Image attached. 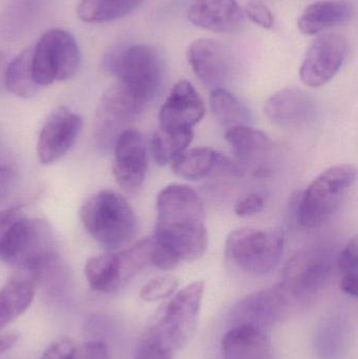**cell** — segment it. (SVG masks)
<instances>
[{
	"label": "cell",
	"instance_id": "1",
	"mask_svg": "<svg viewBox=\"0 0 358 359\" xmlns=\"http://www.w3.org/2000/svg\"><path fill=\"white\" fill-rule=\"evenodd\" d=\"M156 208L151 263L166 271L181 262L203 257L207 250L208 233L203 202L197 191L181 184L166 186L158 194Z\"/></svg>",
	"mask_w": 358,
	"mask_h": 359
},
{
	"label": "cell",
	"instance_id": "2",
	"mask_svg": "<svg viewBox=\"0 0 358 359\" xmlns=\"http://www.w3.org/2000/svg\"><path fill=\"white\" fill-rule=\"evenodd\" d=\"M357 168L338 164L328 168L294 198V215L303 229H315L329 221L357 180Z\"/></svg>",
	"mask_w": 358,
	"mask_h": 359
},
{
	"label": "cell",
	"instance_id": "3",
	"mask_svg": "<svg viewBox=\"0 0 358 359\" xmlns=\"http://www.w3.org/2000/svg\"><path fill=\"white\" fill-rule=\"evenodd\" d=\"M80 215L90 236L109 250L126 246L136 236V213L117 192H97L82 206Z\"/></svg>",
	"mask_w": 358,
	"mask_h": 359
},
{
	"label": "cell",
	"instance_id": "4",
	"mask_svg": "<svg viewBox=\"0 0 358 359\" xmlns=\"http://www.w3.org/2000/svg\"><path fill=\"white\" fill-rule=\"evenodd\" d=\"M52 226L43 219L21 217L0 240V259L17 269L34 271L56 255Z\"/></svg>",
	"mask_w": 358,
	"mask_h": 359
},
{
	"label": "cell",
	"instance_id": "5",
	"mask_svg": "<svg viewBox=\"0 0 358 359\" xmlns=\"http://www.w3.org/2000/svg\"><path fill=\"white\" fill-rule=\"evenodd\" d=\"M285 238L282 230L241 228L229 234L225 243L227 259L242 271L264 276L281 261Z\"/></svg>",
	"mask_w": 358,
	"mask_h": 359
},
{
	"label": "cell",
	"instance_id": "6",
	"mask_svg": "<svg viewBox=\"0 0 358 359\" xmlns=\"http://www.w3.org/2000/svg\"><path fill=\"white\" fill-rule=\"evenodd\" d=\"M204 288L203 280L187 285L160 308L149 323V327L153 329L174 352L182 349L195 334Z\"/></svg>",
	"mask_w": 358,
	"mask_h": 359
},
{
	"label": "cell",
	"instance_id": "7",
	"mask_svg": "<svg viewBox=\"0 0 358 359\" xmlns=\"http://www.w3.org/2000/svg\"><path fill=\"white\" fill-rule=\"evenodd\" d=\"M81 65L75 38L63 29H50L34 46L33 76L39 86L74 77Z\"/></svg>",
	"mask_w": 358,
	"mask_h": 359
},
{
	"label": "cell",
	"instance_id": "8",
	"mask_svg": "<svg viewBox=\"0 0 358 359\" xmlns=\"http://www.w3.org/2000/svg\"><path fill=\"white\" fill-rule=\"evenodd\" d=\"M118 83L143 107L155 98L163 82V67L157 52L151 46L124 48L117 72Z\"/></svg>",
	"mask_w": 358,
	"mask_h": 359
},
{
	"label": "cell",
	"instance_id": "9",
	"mask_svg": "<svg viewBox=\"0 0 358 359\" xmlns=\"http://www.w3.org/2000/svg\"><path fill=\"white\" fill-rule=\"evenodd\" d=\"M332 266V253L328 249H306L287 262L280 285L289 299L307 301L325 287L331 276Z\"/></svg>",
	"mask_w": 358,
	"mask_h": 359
},
{
	"label": "cell",
	"instance_id": "10",
	"mask_svg": "<svg viewBox=\"0 0 358 359\" xmlns=\"http://www.w3.org/2000/svg\"><path fill=\"white\" fill-rule=\"evenodd\" d=\"M142 111L138 103L119 83L101 96L92 123V138L101 151L113 149L118 137Z\"/></svg>",
	"mask_w": 358,
	"mask_h": 359
},
{
	"label": "cell",
	"instance_id": "11",
	"mask_svg": "<svg viewBox=\"0 0 358 359\" xmlns=\"http://www.w3.org/2000/svg\"><path fill=\"white\" fill-rule=\"evenodd\" d=\"M348 54V41L338 33L317 36L307 50L300 69L305 86H325L340 71Z\"/></svg>",
	"mask_w": 358,
	"mask_h": 359
},
{
	"label": "cell",
	"instance_id": "12",
	"mask_svg": "<svg viewBox=\"0 0 358 359\" xmlns=\"http://www.w3.org/2000/svg\"><path fill=\"white\" fill-rule=\"evenodd\" d=\"M113 174L116 182L128 194L140 191L146 177V143L136 130H124L113 145Z\"/></svg>",
	"mask_w": 358,
	"mask_h": 359
},
{
	"label": "cell",
	"instance_id": "13",
	"mask_svg": "<svg viewBox=\"0 0 358 359\" xmlns=\"http://www.w3.org/2000/svg\"><path fill=\"white\" fill-rule=\"evenodd\" d=\"M83 121L67 107L55 109L44 122L37 141V156L43 165L62 159L77 140Z\"/></svg>",
	"mask_w": 358,
	"mask_h": 359
},
{
	"label": "cell",
	"instance_id": "14",
	"mask_svg": "<svg viewBox=\"0 0 358 359\" xmlns=\"http://www.w3.org/2000/svg\"><path fill=\"white\" fill-rule=\"evenodd\" d=\"M205 115V105L199 93L187 80L174 84L159 113V128L189 130Z\"/></svg>",
	"mask_w": 358,
	"mask_h": 359
},
{
	"label": "cell",
	"instance_id": "15",
	"mask_svg": "<svg viewBox=\"0 0 358 359\" xmlns=\"http://www.w3.org/2000/svg\"><path fill=\"white\" fill-rule=\"evenodd\" d=\"M186 54L193 73L204 86L212 90L224 88L230 78L231 63L219 42L200 38L188 46Z\"/></svg>",
	"mask_w": 358,
	"mask_h": 359
},
{
	"label": "cell",
	"instance_id": "16",
	"mask_svg": "<svg viewBox=\"0 0 358 359\" xmlns=\"http://www.w3.org/2000/svg\"><path fill=\"white\" fill-rule=\"evenodd\" d=\"M289 297L281 285L252 293L242 299L233 311V322L252 324L264 329L282 318L289 304Z\"/></svg>",
	"mask_w": 358,
	"mask_h": 359
},
{
	"label": "cell",
	"instance_id": "17",
	"mask_svg": "<svg viewBox=\"0 0 358 359\" xmlns=\"http://www.w3.org/2000/svg\"><path fill=\"white\" fill-rule=\"evenodd\" d=\"M187 19L214 33L235 34L245 25V14L237 0H195L187 10Z\"/></svg>",
	"mask_w": 358,
	"mask_h": 359
},
{
	"label": "cell",
	"instance_id": "18",
	"mask_svg": "<svg viewBox=\"0 0 358 359\" xmlns=\"http://www.w3.org/2000/svg\"><path fill=\"white\" fill-rule=\"evenodd\" d=\"M312 98L298 88H285L275 93L265 104V114L275 126L287 130L300 128L315 119Z\"/></svg>",
	"mask_w": 358,
	"mask_h": 359
},
{
	"label": "cell",
	"instance_id": "19",
	"mask_svg": "<svg viewBox=\"0 0 358 359\" xmlns=\"http://www.w3.org/2000/svg\"><path fill=\"white\" fill-rule=\"evenodd\" d=\"M172 168L177 176L186 180H201L212 175H241L237 164L210 147L186 149L172 162Z\"/></svg>",
	"mask_w": 358,
	"mask_h": 359
},
{
	"label": "cell",
	"instance_id": "20",
	"mask_svg": "<svg viewBox=\"0 0 358 359\" xmlns=\"http://www.w3.org/2000/svg\"><path fill=\"white\" fill-rule=\"evenodd\" d=\"M225 139L240 163L254 168L256 176H266L268 170L264 163L273 147V141L266 134L249 126H240L227 128Z\"/></svg>",
	"mask_w": 358,
	"mask_h": 359
},
{
	"label": "cell",
	"instance_id": "21",
	"mask_svg": "<svg viewBox=\"0 0 358 359\" xmlns=\"http://www.w3.org/2000/svg\"><path fill=\"white\" fill-rule=\"evenodd\" d=\"M35 274L18 269L0 289V329L18 318L29 307L35 295Z\"/></svg>",
	"mask_w": 358,
	"mask_h": 359
},
{
	"label": "cell",
	"instance_id": "22",
	"mask_svg": "<svg viewBox=\"0 0 358 359\" xmlns=\"http://www.w3.org/2000/svg\"><path fill=\"white\" fill-rule=\"evenodd\" d=\"M353 15L354 6L349 0H319L305 8L298 27L305 35H317L349 22Z\"/></svg>",
	"mask_w": 358,
	"mask_h": 359
},
{
	"label": "cell",
	"instance_id": "23",
	"mask_svg": "<svg viewBox=\"0 0 358 359\" xmlns=\"http://www.w3.org/2000/svg\"><path fill=\"white\" fill-rule=\"evenodd\" d=\"M265 347L264 329L252 324L233 325L222 339V351L226 359H254Z\"/></svg>",
	"mask_w": 358,
	"mask_h": 359
},
{
	"label": "cell",
	"instance_id": "24",
	"mask_svg": "<svg viewBox=\"0 0 358 359\" xmlns=\"http://www.w3.org/2000/svg\"><path fill=\"white\" fill-rule=\"evenodd\" d=\"M84 272L92 290L100 293L113 292L128 280L119 253H103L90 257Z\"/></svg>",
	"mask_w": 358,
	"mask_h": 359
},
{
	"label": "cell",
	"instance_id": "25",
	"mask_svg": "<svg viewBox=\"0 0 358 359\" xmlns=\"http://www.w3.org/2000/svg\"><path fill=\"white\" fill-rule=\"evenodd\" d=\"M33 50L34 46L25 48L6 67L4 88L20 98H32L39 88L33 76Z\"/></svg>",
	"mask_w": 358,
	"mask_h": 359
},
{
	"label": "cell",
	"instance_id": "26",
	"mask_svg": "<svg viewBox=\"0 0 358 359\" xmlns=\"http://www.w3.org/2000/svg\"><path fill=\"white\" fill-rule=\"evenodd\" d=\"M144 0H81L77 15L83 22L104 23L130 14Z\"/></svg>",
	"mask_w": 358,
	"mask_h": 359
},
{
	"label": "cell",
	"instance_id": "27",
	"mask_svg": "<svg viewBox=\"0 0 358 359\" xmlns=\"http://www.w3.org/2000/svg\"><path fill=\"white\" fill-rule=\"evenodd\" d=\"M209 103L212 113L225 128L249 126L252 120L249 109L226 88L212 90Z\"/></svg>",
	"mask_w": 358,
	"mask_h": 359
},
{
	"label": "cell",
	"instance_id": "28",
	"mask_svg": "<svg viewBox=\"0 0 358 359\" xmlns=\"http://www.w3.org/2000/svg\"><path fill=\"white\" fill-rule=\"evenodd\" d=\"M193 130H170L158 128L151 139V151L155 161L164 166L172 163L193 141Z\"/></svg>",
	"mask_w": 358,
	"mask_h": 359
},
{
	"label": "cell",
	"instance_id": "29",
	"mask_svg": "<svg viewBox=\"0 0 358 359\" xmlns=\"http://www.w3.org/2000/svg\"><path fill=\"white\" fill-rule=\"evenodd\" d=\"M174 352L151 327H147L137 346L135 359H172Z\"/></svg>",
	"mask_w": 358,
	"mask_h": 359
},
{
	"label": "cell",
	"instance_id": "30",
	"mask_svg": "<svg viewBox=\"0 0 358 359\" xmlns=\"http://www.w3.org/2000/svg\"><path fill=\"white\" fill-rule=\"evenodd\" d=\"M178 286L179 280L174 276H158L143 286L140 297L145 302L162 301L174 294Z\"/></svg>",
	"mask_w": 358,
	"mask_h": 359
},
{
	"label": "cell",
	"instance_id": "31",
	"mask_svg": "<svg viewBox=\"0 0 358 359\" xmlns=\"http://www.w3.org/2000/svg\"><path fill=\"white\" fill-rule=\"evenodd\" d=\"M357 238H352L338 255L336 265L342 278L357 276Z\"/></svg>",
	"mask_w": 358,
	"mask_h": 359
},
{
	"label": "cell",
	"instance_id": "32",
	"mask_svg": "<svg viewBox=\"0 0 358 359\" xmlns=\"http://www.w3.org/2000/svg\"><path fill=\"white\" fill-rule=\"evenodd\" d=\"M244 14L263 29H270L275 27V16L270 8L261 0H250L245 6Z\"/></svg>",
	"mask_w": 358,
	"mask_h": 359
},
{
	"label": "cell",
	"instance_id": "33",
	"mask_svg": "<svg viewBox=\"0 0 358 359\" xmlns=\"http://www.w3.org/2000/svg\"><path fill=\"white\" fill-rule=\"evenodd\" d=\"M264 206L263 196L258 192H250L235 203V212L239 217H249L262 211Z\"/></svg>",
	"mask_w": 358,
	"mask_h": 359
},
{
	"label": "cell",
	"instance_id": "34",
	"mask_svg": "<svg viewBox=\"0 0 358 359\" xmlns=\"http://www.w3.org/2000/svg\"><path fill=\"white\" fill-rule=\"evenodd\" d=\"M76 349L77 348L71 339L62 337V339L53 341L44 350L41 359H74Z\"/></svg>",
	"mask_w": 358,
	"mask_h": 359
},
{
	"label": "cell",
	"instance_id": "35",
	"mask_svg": "<svg viewBox=\"0 0 358 359\" xmlns=\"http://www.w3.org/2000/svg\"><path fill=\"white\" fill-rule=\"evenodd\" d=\"M18 187L16 166L0 168V205L4 204Z\"/></svg>",
	"mask_w": 358,
	"mask_h": 359
},
{
	"label": "cell",
	"instance_id": "36",
	"mask_svg": "<svg viewBox=\"0 0 358 359\" xmlns=\"http://www.w3.org/2000/svg\"><path fill=\"white\" fill-rule=\"evenodd\" d=\"M74 359H109V346L103 341H90L76 349Z\"/></svg>",
	"mask_w": 358,
	"mask_h": 359
},
{
	"label": "cell",
	"instance_id": "37",
	"mask_svg": "<svg viewBox=\"0 0 358 359\" xmlns=\"http://www.w3.org/2000/svg\"><path fill=\"white\" fill-rule=\"evenodd\" d=\"M23 215L22 209L19 206L8 207L0 210V240L8 229Z\"/></svg>",
	"mask_w": 358,
	"mask_h": 359
},
{
	"label": "cell",
	"instance_id": "38",
	"mask_svg": "<svg viewBox=\"0 0 358 359\" xmlns=\"http://www.w3.org/2000/svg\"><path fill=\"white\" fill-rule=\"evenodd\" d=\"M340 289L343 292L350 297H357V276H345L340 280Z\"/></svg>",
	"mask_w": 358,
	"mask_h": 359
},
{
	"label": "cell",
	"instance_id": "39",
	"mask_svg": "<svg viewBox=\"0 0 358 359\" xmlns=\"http://www.w3.org/2000/svg\"><path fill=\"white\" fill-rule=\"evenodd\" d=\"M17 341H18V333L14 331H8L0 335V354L14 347Z\"/></svg>",
	"mask_w": 358,
	"mask_h": 359
},
{
	"label": "cell",
	"instance_id": "40",
	"mask_svg": "<svg viewBox=\"0 0 358 359\" xmlns=\"http://www.w3.org/2000/svg\"><path fill=\"white\" fill-rule=\"evenodd\" d=\"M12 166H15L13 156L4 147H0V168H12Z\"/></svg>",
	"mask_w": 358,
	"mask_h": 359
},
{
	"label": "cell",
	"instance_id": "41",
	"mask_svg": "<svg viewBox=\"0 0 358 359\" xmlns=\"http://www.w3.org/2000/svg\"><path fill=\"white\" fill-rule=\"evenodd\" d=\"M8 65L6 56L0 52V90L4 88V79H6V72Z\"/></svg>",
	"mask_w": 358,
	"mask_h": 359
}]
</instances>
